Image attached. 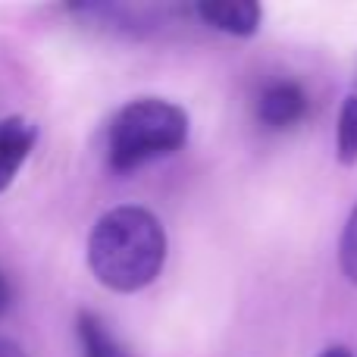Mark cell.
Listing matches in <instances>:
<instances>
[{
	"label": "cell",
	"instance_id": "obj_1",
	"mask_svg": "<svg viewBox=\"0 0 357 357\" xmlns=\"http://www.w3.org/2000/svg\"><path fill=\"white\" fill-rule=\"evenodd\" d=\"M167 260V232L138 204L113 207L88 235V270L104 289L129 295L151 285Z\"/></svg>",
	"mask_w": 357,
	"mask_h": 357
},
{
	"label": "cell",
	"instance_id": "obj_2",
	"mask_svg": "<svg viewBox=\"0 0 357 357\" xmlns=\"http://www.w3.org/2000/svg\"><path fill=\"white\" fill-rule=\"evenodd\" d=\"M188 138V116L182 107L160 98L126 104L107 132V157L116 173H132L157 157L176 154Z\"/></svg>",
	"mask_w": 357,
	"mask_h": 357
},
{
	"label": "cell",
	"instance_id": "obj_3",
	"mask_svg": "<svg viewBox=\"0 0 357 357\" xmlns=\"http://www.w3.org/2000/svg\"><path fill=\"white\" fill-rule=\"evenodd\" d=\"M38 142V126L22 116L0 119V195L13 185L22 163L29 160L31 148Z\"/></svg>",
	"mask_w": 357,
	"mask_h": 357
},
{
	"label": "cell",
	"instance_id": "obj_4",
	"mask_svg": "<svg viewBox=\"0 0 357 357\" xmlns=\"http://www.w3.org/2000/svg\"><path fill=\"white\" fill-rule=\"evenodd\" d=\"M307 113V94L295 82H276L257 100V119L266 129H289Z\"/></svg>",
	"mask_w": 357,
	"mask_h": 357
},
{
	"label": "cell",
	"instance_id": "obj_5",
	"mask_svg": "<svg viewBox=\"0 0 357 357\" xmlns=\"http://www.w3.org/2000/svg\"><path fill=\"white\" fill-rule=\"evenodd\" d=\"M195 13L204 19L207 25L226 31V35L235 38H248L260 29V19H264V10L254 0H235V3H226V0H207V3H197Z\"/></svg>",
	"mask_w": 357,
	"mask_h": 357
},
{
	"label": "cell",
	"instance_id": "obj_6",
	"mask_svg": "<svg viewBox=\"0 0 357 357\" xmlns=\"http://www.w3.org/2000/svg\"><path fill=\"white\" fill-rule=\"evenodd\" d=\"M79 342H82V354L85 357H132L110 333H107L100 317L88 314V310L79 314Z\"/></svg>",
	"mask_w": 357,
	"mask_h": 357
},
{
	"label": "cell",
	"instance_id": "obj_7",
	"mask_svg": "<svg viewBox=\"0 0 357 357\" xmlns=\"http://www.w3.org/2000/svg\"><path fill=\"white\" fill-rule=\"evenodd\" d=\"M335 154L339 163L351 167L357 163V98H345L339 110V129H335Z\"/></svg>",
	"mask_w": 357,
	"mask_h": 357
},
{
	"label": "cell",
	"instance_id": "obj_8",
	"mask_svg": "<svg viewBox=\"0 0 357 357\" xmlns=\"http://www.w3.org/2000/svg\"><path fill=\"white\" fill-rule=\"evenodd\" d=\"M339 264H342V273L357 285V204L351 216H348L345 232H342V241H339Z\"/></svg>",
	"mask_w": 357,
	"mask_h": 357
},
{
	"label": "cell",
	"instance_id": "obj_9",
	"mask_svg": "<svg viewBox=\"0 0 357 357\" xmlns=\"http://www.w3.org/2000/svg\"><path fill=\"white\" fill-rule=\"evenodd\" d=\"M0 357H29L22 351V348L16 345V342H10V339H0Z\"/></svg>",
	"mask_w": 357,
	"mask_h": 357
},
{
	"label": "cell",
	"instance_id": "obj_10",
	"mask_svg": "<svg viewBox=\"0 0 357 357\" xmlns=\"http://www.w3.org/2000/svg\"><path fill=\"white\" fill-rule=\"evenodd\" d=\"M6 307H10V285H6L3 273H0V317L6 314Z\"/></svg>",
	"mask_w": 357,
	"mask_h": 357
},
{
	"label": "cell",
	"instance_id": "obj_11",
	"mask_svg": "<svg viewBox=\"0 0 357 357\" xmlns=\"http://www.w3.org/2000/svg\"><path fill=\"white\" fill-rule=\"evenodd\" d=\"M320 357H351V351H348V348H339V345H335V348H326V351H323Z\"/></svg>",
	"mask_w": 357,
	"mask_h": 357
}]
</instances>
